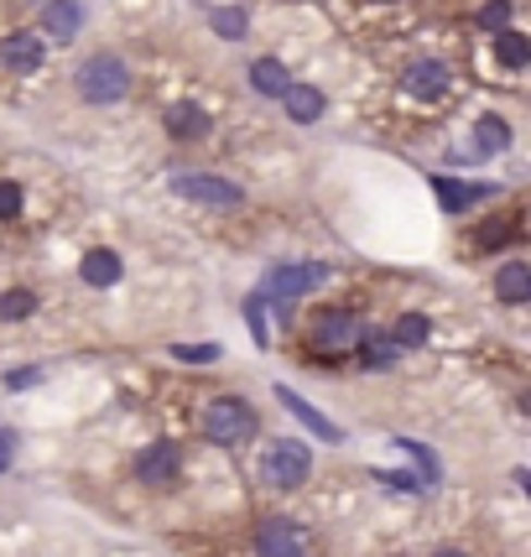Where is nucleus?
<instances>
[{"mask_svg":"<svg viewBox=\"0 0 531 557\" xmlns=\"http://www.w3.org/2000/svg\"><path fill=\"white\" fill-rule=\"evenodd\" d=\"M433 194L448 214H464L469 203H480L484 198V188H464V183H454V177H433Z\"/></svg>","mask_w":531,"mask_h":557,"instance_id":"obj_18","label":"nucleus"},{"mask_svg":"<svg viewBox=\"0 0 531 557\" xmlns=\"http://www.w3.org/2000/svg\"><path fill=\"white\" fill-rule=\"evenodd\" d=\"M256 553L261 557H302V532H297L292 521H261Z\"/></svg>","mask_w":531,"mask_h":557,"instance_id":"obj_9","label":"nucleus"},{"mask_svg":"<svg viewBox=\"0 0 531 557\" xmlns=\"http://www.w3.org/2000/svg\"><path fill=\"white\" fill-rule=\"evenodd\" d=\"M402 89L417 104H437V99L454 95V73H448V63H437V58H417L407 69V78H402Z\"/></svg>","mask_w":531,"mask_h":557,"instance_id":"obj_6","label":"nucleus"},{"mask_svg":"<svg viewBox=\"0 0 531 557\" xmlns=\"http://www.w3.org/2000/svg\"><path fill=\"white\" fill-rule=\"evenodd\" d=\"M276 401H282V407H287V412L297 417V422H302V428H313V433L323 437V443H344V428H334V422H329V417L318 412V407H308V401H302V396H297V391L276 386Z\"/></svg>","mask_w":531,"mask_h":557,"instance_id":"obj_11","label":"nucleus"},{"mask_svg":"<svg viewBox=\"0 0 531 557\" xmlns=\"http://www.w3.org/2000/svg\"><path fill=\"white\" fill-rule=\"evenodd\" d=\"M177 360H219V344H177Z\"/></svg>","mask_w":531,"mask_h":557,"instance_id":"obj_29","label":"nucleus"},{"mask_svg":"<svg viewBox=\"0 0 531 557\" xmlns=\"http://www.w3.org/2000/svg\"><path fill=\"white\" fill-rule=\"evenodd\" d=\"M78 271H84V282H89V287H115V282L125 276V267H121V256H115V250H89Z\"/></svg>","mask_w":531,"mask_h":557,"instance_id":"obj_15","label":"nucleus"},{"mask_svg":"<svg viewBox=\"0 0 531 557\" xmlns=\"http://www.w3.org/2000/svg\"><path fill=\"white\" fill-rule=\"evenodd\" d=\"M42 32L58 37V42H73V37L84 32V5H78V0H48V11H42Z\"/></svg>","mask_w":531,"mask_h":557,"instance_id":"obj_13","label":"nucleus"},{"mask_svg":"<svg viewBox=\"0 0 531 557\" xmlns=\"http://www.w3.org/2000/svg\"><path fill=\"white\" fill-rule=\"evenodd\" d=\"M136 474H141V485H172L177 480V448L172 443H151L136 459Z\"/></svg>","mask_w":531,"mask_h":557,"instance_id":"obj_12","label":"nucleus"},{"mask_svg":"<svg viewBox=\"0 0 531 557\" xmlns=\"http://www.w3.org/2000/svg\"><path fill=\"white\" fill-rule=\"evenodd\" d=\"M22 214V188L16 183H0V219H16Z\"/></svg>","mask_w":531,"mask_h":557,"instance_id":"obj_27","label":"nucleus"},{"mask_svg":"<svg viewBox=\"0 0 531 557\" xmlns=\"http://www.w3.org/2000/svg\"><path fill=\"white\" fill-rule=\"evenodd\" d=\"M480 22L490 26V32H506L510 26V0H490V5L480 11Z\"/></svg>","mask_w":531,"mask_h":557,"instance_id":"obj_25","label":"nucleus"},{"mask_svg":"<svg viewBox=\"0 0 531 557\" xmlns=\"http://www.w3.org/2000/svg\"><path fill=\"white\" fill-rule=\"evenodd\" d=\"M355 349H360V360L370 364V370H386V364L402 355L391 334H360V344H355Z\"/></svg>","mask_w":531,"mask_h":557,"instance_id":"obj_19","label":"nucleus"},{"mask_svg":"<svg viewBox=\"0 0 531 557\" xmlns=\"http://www.w3.org/2000/svg\"><path fill=\"white\" fill-rule=\"evenodd\" d=\"M474 146H480L484 157H490V151H506V146H510V125L501 121V115H480V125H474Z\"/></svg>","mask_w":531,"mask_h":557,"instance_id":"obj_20","label":"nucleus"},{"mask_svg":"<svg viewBox=\"0 0 531 557\" xmlns=\"http://www.w3.org/2000/svg\"><path fill=\"white\" fill-rule=\"evenodd\" d=\"M245 318H250V334H256V344H261V349H271V334H266V313H261V297H250V302H245Z\"/></svg>","mask_w":531,"mask_h":557,"instance_id":"obj_26","label":"nucleus"},{"mask_svg":"<svg viewBox=\"0 0 531 557\" xmlns=\"http://www.w3.org/2000/svg\"><path fill=\"white\" fill-rule=\"evenodd\" d=\"M11 454H16V437H11V433H0V474L11 469Z\"/></svg>","mask_w":531,"mask_h":557,"instance_id":"obj_31","label":"nucleus"},{"mask_svg":"<svg viewBox=\"0 0 531 557\" xmlns=\"http://www.w3.org/2000/svg\"><path fill=\"white\" fill-rule=\"evenodd\" d=\"M250 84H256V95L282 99L287 95V84H292V73L282 69L276 58H256V63H250Z\"/></svg>","mask_w":531,"mask_h":557,"instance_id":"obj_17","label":"nucleus"},{"mask_svg":"<svg viewBox=\"0 0 531 557\" xmlns=\"http://www.w3.org/2000/svg\"><path fill=\"white\" fill-rule=\"evenodd\" d=\"M495 52H501V63H506V69H521V63H527L531 58V42L527 37H521V32H495Z\"/></svg>","mask_w":531,"mask_h":557,"instance_id":"obj_22","label":"nucleus"},{"mask_svg":"<svg viewBox=\"0 0 531 557\" xmlns=\"http://www.w3.org/2000/svg\"><path fill=\"white\" fill-rule=\"evenodd\" d=\"M37 381H42V370H11V375H5V386L11 391H32Z\"/></svg>","mask_w":531,"mask_h":557,"instance_id":"obj_30","label":"nucleus"},{"mask_svg":"<svg viewBox=\"0 0 531 557\" xmlns=\"http://www.w3.org/2000/svg\"><path fill=\"white\" fill-rule=\"evenodd\" d=\"M168 136L172 141H203L209 136V110H198L194 99H177L168 110Z\"/></svg>","mask_w":531,"mask_h":557,"instance_id":"obj_10","label":"nucleus"},{"mask_svg":"<svg viewBox=\"0 0 531 557\" xmlns=\"http://www.w3.org/2000/svg\"><path fill=\"white\" fill-rule=\"evenodd\" d=\"M433 557H464V553H454V547H443V553H433Z\"/></svg>","mask_w":531,"mask_h":557,"instance_id":"obj_32","label":"nucleus"},{"mask_svg":"<svg viewBox=\"0 0 531 557\" xmlns=\"http://www.w3.org/2000/svg\"><path fill=\"white\" fill-rule=\"evenodd\" d=\"M510 235H516V224H484V230H480V245H484V250H495V245H506Z\"/></svg>","mask_w":531,"mask_h":557,"instance_id":"obj_28","label":"nucleus"},{"mask_svg":"<svg viewBox=\"0 0 531 557\" xmlns=\"http://www.w3.org/2000/svg\"><path fill=\"white\" fill-rule=\"evenodd\" d=\"M323 282H329V267H323V261H282V267L266 276V292H271V297H276V308H282V302L323 287Z\"/></svg>","mask_w":531,"mask_h":557,"instance_id":"obj_4","label":"nucleus"},{"mask_svg":"<svg viewBox=\"0 0 531 557\" xmlns=\"http://www.w3.org/2000/svg\"><path fill=\"white\" fill-rule=\"evenodd\" d=\"M78 95L89 104H121L131 95V69L115 52H95V58L78 63Z\"/></svg>","mask_w":531,"mask_h":557,"instance_id":"obj_1","label":"nucleus"},{"mask_svg":"<svg viewBox=\"0 0 531 557\" xmlns=\"http://www.w3.org/2000/svg\"><path fill=\"white\" fill-rule=\"evenodd\" d=\"M308 474H313V454H308L297 437L271 443V454H266V480H271V485L297 490V485H308Z\"/></svg>","mask_w":531,"mask_h":557,"instance_id":"obj_3","label":"nucleus"},{"mask_svg":"<svg viewBox=\"0 0 531 557\" xmlns=\"http://www.w3.org/2000/svg\"><path fill=\"white\" fill-rule=\"evenodd\" d=\"M32 308H37V297L26 287H16V292H5V302H0V318L5 323H22V318H32Z\"/></svg>","mask_w":531,"mask_h":557,"instance_id":"obj_24","label":"nucleus"},{"mask_svg":"<svg viewBox=\"0 0 531 557\" xmlns=\"http://www.w3.org/2000/svg\"><path fill=\"white\" fill-rule=\"evenodd\" d=\"M313 344L323 349V355H349V349L360 344V318L344 313V308L323 313V318L313 323Z\"/></svg>","mask_w":531,"mask_h":557,"instance_id":"obj_7","label":"nucleus"},{"mask_svg":"<svg viewBox=\"0 0 531 557\" xmlns=\"http://www.w3.org/2000/svg\"><path fill=\"white\" fill-rule=\"evenodd\" d=\"M203 433L214 437V443H245V437H256V407L240 401V396H219L209 401V412H203Z\"/></svg>","mask_w":531,"mask_h":557,"instance_id":"obj_2","label":"nucleus"},{"mask_svg":"<svg viewBox=\"0 0 531 557\" xmlns=\"http://www.w3.org/2000/svg\"><path fill=\"white\" fill-rule=\"evenodd\" d=\"M42 37H32V32H11L5 42H0V69L11 73H37L42 69Z\"/></svg>","mask_w":531,"mask_h":557,"instance_id":"obj_8","label":"nucleus"},{"mask_svg":"<svg viewBox=\"0 0 531 557\" xmlns=\"http://www.w3.org/2000/svg\"><path fill=\"white\" fill-rule=\"evenodd\" d=\"M172 188L194 203H209V209H235L245 198L230 177H214V172H172Z\"/></svg>","mask_w":531,"mask_h":557,"instance_id":"obj_5","label":"nucleus"},{"mask_svg":"<svg viewBox=\"0 0 531 557\" xmlns=\"http://www.w3.org/2000/svg\"><path fill=\"white\" fill-rule=\"evenodd\" d=\"M495 292H501V302H510V308L531 302V267L527 261H506V267L495 271Z\"/></svg>","mask_w":531,"mask_h":557,"instance_id":"obj_14","label":"nucleus"},{"mask_svg":"<svg viewBox=\"0 0 531 557\" xmlns=\"http://www.w3.org/2000/svg\"><path fill=\"white\" fill-rule=\"evenodd\" d=\"M391 339H396V349H422V344H428V318L407 313L396 329H391Z\"/></svg>","mask_w":531,"mask_h":557,"instance_id":"obj_23","label":"nucleus"},{"mask_svg":"<svg viewBox=\"0 0 531 557\" xmlns=\"http://www.w3.org/2000/svg\"><path fill=\"white\" fill-rule=\"evenodd\" d=\"M209 22H214V32L224 37V42H240L245 26H250V16H245L240 5H214V16H209Z\"/></svg>","mask_w":531,"mask_h":557,"instance_id":"obj_21","label":"nucleus"},{"mask_svg":"<svg viewBox=\"0 0 531 557\" xmlns=\"http://www.w3.org/2000/svg\"><path fill=\"white\" fill-rule=\"evenodd\" d=\"M282 104H287V115H292L297 125H313L318 115H323V95H318L313 84H287Z\"/></svg>","mask_w":531,"mask_h":557,"instance_id":"obj_16","label":"nucleus"}]
</instances>
